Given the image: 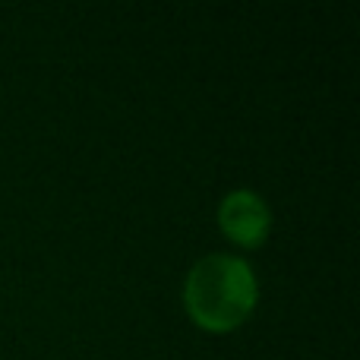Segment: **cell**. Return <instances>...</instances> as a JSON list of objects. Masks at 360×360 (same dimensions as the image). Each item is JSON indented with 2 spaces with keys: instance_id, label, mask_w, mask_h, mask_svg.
Wrapping results in <instances>:
<instances>
[{
  "instance_id": "obj_2",
  "label": "cell",
  "mask_w": 360,
  "mask_h": 360,
  "mask_svg": "<svg viewBox=\"0 0 360 360\" xmlns=\"http://www.w3.org/2000/svg\"><path fill=\"white\" fill-rule=\"evenodd\" d=\"M218 221H221L224 234L231 240H237L240 247H256L266 240L272 215H269L266 202L250 190H237L231 196H224L221 209H218Z\"/></svg>"
},
{
  "instance_id": "obj_1",
  "label": "cell",
  "mask_w": 360,
  "mask_h": 360,
  "mask_svg": "<svg viewBox=\"0 0 360 360\" xmlns=\"http://www.w3.org/2000/svg\"><path fill=\"white\" fill-rule=\"evenodd\" d=\"M184 304L202 329L228 332L253 313L256 278L243 259L209 256L193 266L184 288Z\"/></svg>"
}]
</instances>
